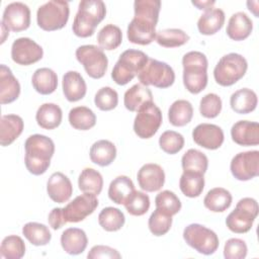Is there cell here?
Instances as JSON below:
<instances>
[{"label": "cell", "mask_w": 259, "mask_h": 259, "mask_svg": "<svg viewBox=\"0 0 259 259\" xmlns=\"http://www.w3.org/2000/svg\"><path fill=\"white\" fill-rule=\"evenodd\" d=\"M49 224L51 228L55 231L61 229L64 225L67 224L64 213H63V207H55L51 210L48 217Z\"/></svg>", "instance_id": "cell-52"}, {"label": "cell", "mask_w": 259, "mask_h": 259, "mask_svg": "<svg viewBox=\"0 0 259 259\" xmlns=\"http://www.w3.org/2000/svg\"><path fill=\"white\" fill-rule=\"evenodd\" d=\"M137 112L134 120L135 134L141 139L152 138L162 124L161 109L154 102H148Z\"/></svg>", "instance_id": "cell-12"}, {"label": "cell", "mask_w": 259, "mask_h": 259, "mask_svg": "<svg viewBox=\"0 0 259 259\" xmlns=\"http://www.w3.org/2000/svg\"><path fill=\"white\" fill-rule=\"evenodd\" d=\"M232 175L240 181H248L259 174V151H246L235 155L230 164Z\"/></svg>", "instance_id": "cell-13"}, {"label": "cell", "mask_w": 259, "mask_h": 259, "mask_svg": "<svg viewBox=\"0 0 259 259\" xmlns=\"http://www.w3.org/2000/svg\"><path fill=\"white\" fill-rule=\"evenodd\" d=\"M203 175L204 174L197 172L183 171L179 180V187L181 192L190 198L199 196L204 188Z\"/></svg>", "instance_id": "cell-35"}, {"label": "cell", "mask_w": 259, "mask_h": 259, "mask_svg": "<svg viewBox=\"0 0 259 259\" xmlns=\"http://www.w3.org/2000/svg\"><path fill=\"white\" fill-rule=\"evenodd\" d=\"M78 186L84 193L98 195L103 187L102 175L93 168H84L79 175Z\"/></svg>", "instance_id": "cell-37"}, {"label": "cell", "mask_w": 259, "mask_h": 259, "mask_svg": "<svg viewBox=\"0 0 259 259\" xmlns=\"http://www.w3.org/2000/svg\"><path fill=\"white\" fill-rule=\"evenodd\" d=\"M22 234L34 246H46L51 242L52 234L49 228L40 223L29 222L22 227Z\"/></svg>", "instance_id": "cell-38"}, {"label": "cell", "mask_w": 259, "mask_h": 259, "mask_svg": "<svg viewBox=\"0 0 259 259\" xmlns=\"http://www.w3.org/2000/svg\"><path fill=\"white\" fill-rule=\"evenodd\" d=\"M253 22L251 18L242 11L234 13L227 25L226 32L228 36L233 40H243L246 39L252 32Z\"/></svg>", "instance_id": "cell-25"}, {"label": "cell", "mask_w": 259, "mask_h": 259, "mask_svg": "<svg viewBox=\"0 0 259 259\" xmlns=\"http://www.w3.org/2000/svg\"><path fill=\"white\" fill-rule=\"evenodd\" d=\"M232 194L223 187H214L210 189L203 198L204 206L212 212H223L232 204Z\"/></svg>", "instance_id": "cell-32"}, {"label": "cell", "mask_w": 259, "mask_h": 259, "mask_svg": "<svg viewBox=\"0 0 259 259\" xmlns=\"http://www.w3.org/2000/svg\"><path fill=\"white\" fill-rule=\"evenodd\" d=\"M71 126L79 131H88L96 124V115L92 109L86 106H76L69 111Z\"/></svg>", "instance_id": "cell-36"}, {"label": "cell", "mask_w": 259, "mask_h": 259, "mask_svg": "<svg viewBox=\"0 0 259 259\" xmlns=\"http://www.w3.org/2000/svg\"><path fill=\"white\" fill-rule=\"evenodd\" d=\"M193 116L192 104L185 99L175 100L168 109L169 122L174 126H184Z\"/></svg>", "instance_id": "cell-33"}, {"label": "cell", "mask_w": 259, "mask_h": 259, "mask_svg": "<svg viewBox=\"0 0 259 259\" xmlns=\"http://www.w3.org/2000/svg\"><path fill=\"white\" fill-rule=\"evenodd\" d=\"M24 149V163L28 172L36 176L46 173L55 153L53 140L47 136L34 134L26 139Z\"/></svg>", "instance_id": "cell-2"}, {"label": "cell", "mask_w": 259, "mask_h": 259, "mask_svg": "<svg viewBox=\"0 0 259 259\" xmlns=\"http://www.w3.org/2000/svg\"><path fill=\"white\" fill-rule=\"evenodd\" d=\"M192 139L198 146L207 150L219 149L225 140L222 127L213 123H199L192 131Z\"/></svg>", "instance_id": "cell-17"}, {"label": "cell", "mask_w": 259, "mask_h": 259, "mask_svg": "<svg viewBox=\"0 0 259 259\" xmlns=\"http://www.w3.org/2000/svg\"><path fill=\"white\" fill-rule=\"evenodd\" d=\"M1 32H2V35H1V44H3L6 39V36L9 35V29L1 22Z\"/></svg>", "instance_id": "cell-55"}, {"label": "cell", "mask_w": 259, "mask_h": 259, "mask_svg": "<svg viewBox=\"0 0 259 259\" xmlns=\"http://www.w3.org/2000/svg\"><path fill=\"white\" fill-rule=\"evenodd\" d=\"M63 93L70 102L81 100L87 92V85L82 75L77 71H68L62 80Z\"/></svg>", "instance_id": "cell-21"}, {"label": "cell", "mask_w": 259, "mask_h": 259, "mask_svg": "<svg viewBox=\"0 0 259 259\" xmlns=\"http://www.w3.org/2000/svg\"><path fill=\"white\" fill-rule=\"evenodd\" d=\"M247 6H248V9L255 15V17L259 16L258 1H247Z\"/></svg>", "instance_id": "cell-54"}, {"label": "cell", "mask_w": 259, "mask_h": 259, "mask_svg": "<svg viewBox=\"0 0 259 259\" xmlns=\"http://www.w3.org/2000/svg\"><path fill=\"white\" fill-rule=\"evenodd\" d=\"M31 84L34 90L39 94H52L58 87L57 73L54 70L46 67L36 69L32 74Z\"/></svg>", "instance_id": "cell-30"}, {"label": "cell", "mask_w": 259, "mask_h": 259, "mask_svg": "<svg viewBox=\"0 0 259 259\" xmlns=\"http://www.w3.org/2000/svg\"><path fill=\"white\" fill-rule=\"evenodd\" d=\"M223 102L221 97L215 93L205 94L199 102V112L205 118L217 117L222 110Z\"/></svg>", "instance_id": "cell-49"}, {"label": "cell", "mask_w": 259, "mask_h": 259, "mask_svg": "<svg viewBox=\"0 0 259 259\" xmlns=\"http://www.w3.org/2000/svg\"><path fill=\"white\" fill-rule=\"evenodd\" d=\"M172 226V215L159 209H156L152 212L148 221V227L150 232L157 237L167 234Z\"/></svg>", "instance_id": "cell-45"}, {"label": "cell", "mask_w": 259, "mask_h": 259, "mask_svg": "<svg viewBox=\"0 0 259 259\" xmlns=\"http://www.w3.org/2000/svg\"><path fill=\"white\" fill-rule=\"evenodd\" d=\"M138 79L145 86L168 88L175 81V73L170 65L155 59L148 60L144 69L139 73Z\"/></svg>", "instance_id": "cell-11"}, {"label": "cell", "mask_w": 259, "mask_h": 259, "mask_svg": "<svg viewBox=\"0 0 259 259\" xmlns=\"http://www.w3.org/2000/svg\"><path fill=\"white\" fill-rule=\"evenodd\" d=\"M134 190L135 185L133 180L125 175H119L110 182L108 197L116 204H123Z\"/></svg>", "instance_id": "cell-34"}, {"label": "cell", "mask_w": 259, "mask_h": 259, "mask_svg": "<svg viewBox=\"0 0 259 259\" xmlns=\"http://www.w3.org/2000/svg\"><path fill=\"white\" fill-rule=\"evenodd\" d=\"M20 94V84L6 65L0 66V103L2 105L15 101Z\"/></svg>", "instance_id": "cell-22"}, {"label": "cell", "mask_w": 259, "mask_h": 259, "mask_svg": "<svg viewBox=\"0 0 259 259\" xmlns=\"http://www.w3.org/2000/svg\"><path fill=\"white\" fill-rule=\"evenodd\" d=\"M231 137L240 146H257L259 144V123L250 120H239L232 125Z\"/></svg>", "instance_id": "cell-19"}, {"label": "cell", "mask_w": 259, "mask_h": 259, "mask_svg": "<svg viewBox=\"0 0 259 259\" xmlns=\"http://www.w3.org/2000/svg\"><path fill=\"white\" fill-rule=\"evenodd\" d=\"M47 192L50 198L58 203L67 202L73 193L70 179L62 172L53 173L47 183Z\"/></svg>", "instance_id": "cell-20"}, {"label": "cell", "mask_w": 259, "mask_h": 259, "mask_svg": "<svg viewBox=\"0 0 259 259\" xmlns=\"http://www.w3.org/2000/svg\"><path fill=\"white\" fill-rule=\"evenodd\" d=\"M247 252L248 248L245 241L239 238H231L225 243L224 257L226 259H244Z\"/></svg>", "instance_id": "cell-50"}, {"label": "cell", "mask_w": 259, "mask_h": 259, "mask_svg": "<svg viewBox=\"0 0 259 259\" xmlns=\"http://www.w3.org/2000/svg\"><path fill=\"white\" fill-rule=\"evenodd\" d=\"M189 35L180 28H166L156 34V41L164 48H177L185 45Z\"/></svg>", "instance_id": "cell-42"}, {"label": "cell", "mask_w": 259, "mask_h": 259, "mask_svg": "<svg viewBox=\"0 0 259 259\" xmlns=\"http://www.w3.org/2000/svg\"><path fill=\"white\" fill-rule=\"evenodd\" d=\"M90 160L101 167L110 165L116 157L115 145L108 140H99L90 148Z\"/></svg>", "instance_id": "cell-31"}, {"label": "cell", "mask_w": 259, "mask_h": 259, "mask_svg": "<svg viewBox=\"0 0 259 259\" xmlns=\"http://www.w3.org/2000/svg\"><path fill=\"white\" fill-rule=\"evenodd\" d=\"M106 15L105 3L101 0H82L79 2L72 29L79 37H89Z\"/></svg>", "instance_id": "cell-3"}, {"label": "cell", "mask_w": 259, "mask_h": 259, "mask_svg": "<svg viewBox=\"0 0 259 259\" xmlns=\"http://www.w3.org/2000/svg\"><path fill=\"white\" fill-rule=\"evenodd\" d=\"M258 202L252 197L240 199L233 211L226 219L228 229L236 234H245L252 229L253 223L258 215Z\"/></svg>", "instance_id": "cell-8"}, {"label": "cell", "mask_w": 259, "mask_h": 259, "mask_svg": "<svg viewBox=\"0 0 259 259\" xmlns=\"http://www.w3.org/2000/svg\"><path fill=\"white\" fill-rule=\"evenodd\" d=\"M149 60L148 55L139 50H126L119 56L112 71L111 78L117 85H126L144 69Z\"/></svg>", "instance_id": "cell-5"}, {"label": "cell", "mask_w": 259, "mask_h": 259, "mask_svg": "<svg viewBox=\"0 0 259 259\" xmlns=\"http://www.w3.org/2000/svg\"><path fill=\"white\" fill-rule=\"evenodd\" d=\"M89 259H98V258H108V259H120L121 255L119 252L109 246L105 245H95L93 246L87 254Z\"/></svg>", "instance_id": "cell-51"}, {"label": "cell", "mask_w": 259, "mask_h": 259, "mask_svg": "<svg viewBox=\"0 0 259 259\" xmlns=\"http://www.w3.org/2000/svg\"><path fill=\"white\" fill-rule=\"evenodd\" d=\"M139 186L147 192L160 190L165 183V172L163 168L156 163H147L143 165L137 174Z\"/></svg>", "instance_id": "cell-18"}, {"label": "cell", "mask_w": 259, "mask_h": 259, "mask_svg": "<svg viewBox=\"0 0 259 259\" xmlns=\"http://www.w3.org/2000/svg\"><path fill=\"white\" fill-rule=\"evenodd\" d=\"M122 41L121 29L112 23L104 25L97 34V42L99 48L106 51L117 49Z\"/></svg>", "instance_id": "cell-39"}, {"label": "cell", "mask_w": 259, "mask_h": 259, "mask_svg": "<svg viewBox=\"0 0 259 259\" xmlns=\"http://www.w3.org/2000/svg\"><path fill=\"white\" fill-rule=\"evenodd\" d=\"M155 204L157 208L169 213L172 217L178 213L182 206L178 196L170 190H163L159 192L155 197Z\"/></svg>", "instance_id": "cell-46"}, {"label": "cell", "mask_w": 259, "mask_h": 259, "mask_svg": "<svg viewBox=\"0 0 259 259\" xmlns=\"http://www.w3.org/2000/svg\"><path fill=\"white\" fill-rule=\"evenodd\" d=\"M75 55L89 77L100 79L105 75L108 59L101 48L94 45H83L77 48Z\"/></svg>", "instance_id": "cell-10"}, {"label": "cell", "mask_w": 259, "mask_h": 259, "mask_svg": "<svg viewBox=\"0 0 259 259\" xmlns=\"http://www.w3.org/2000/svg\"><path fill=\"white\" fill-rule=\"evenodd\" d=\"M161 9L160 0H136L135 16L127 25L126 35L132 44L146 46L156 39V25Z\"/></svg>", "instance_id": "cell-1"}, {"label": "cell", "mask_w": 259, "mask_h": 259, "mask_svg": "<svg viewBox=\"0 0 259 259\" xmlns=\"http://www.w3.org/2000/svg\"><path fill=\"white\" fill-rule=\"evenodd\" d=\"M69 3L64 0H51L40 5L36 11L37 25L46 31L63 28L69 19Z\"/></svg>", "instance_id": "cell-7"}, {"label": "cell", "mask_w": 259, "mask_h": 259, "mask_svg": "<svg viewBox=\"0 0 259 259\" xmlns=\"http://www.w3.org/2000/svg\"><path fill=\"white\" fill-rule=\"evenodd\" d=\"M194 6L197 7V9L200 10H208L209 8H211V6L215 3V1H192L191 2Z\"/></svg>", "instance_id": "cell-53"}, {"label": "cell", "mask_w": 259, "mask_h": 259, "mask_svg": "<svg viewBox=\"0 0 259 259\" xmlns=\"http://www.w3.org/2000/svg\"><path fill=\"white\" fill-rule=\"evenodd\" d=\"M225 23V12L220 8L205 10L197 21L198 31L203 35H212L222 29Z\"/></svg>", "instance_id": "cell-26"}, {"label": "cell", "mask_w": 259, "mask_h": 259, "mask_svg": "<svg viewBox=\"0 0 259 259\" xmlns=\"http://www.w3.org/2000/svg\"><path fill=\"white\" fill-rule=\"evenodd\" d=\"M42 56V48L29 37H18L12 42L11 58L18 65H32L41 60Z\"/></svg>", "instance_id": "cell-14"}, {"label": "cell", "mask_w": 259, "mask_h": 259, "mask_svg": "<svg viewBox=\"0 0 259 259\" xmlns=\"http://www.w3.org/2000/svg\"><path fill=\"white\" fill-rule=\"evenodd\" d=\"M148 102H153L152 91L141 83L133 85L123 95V104L130 111H138Z\"/></svg>", "instance_id": "cell-27"}, {"label": "cell", "mask_w": 259, "mask_h": 259, "mask_svg": "<svg viewBox=\"0 0 259 259\" xmlns=\"http://www.w3.org/2000/svg\"><path fill=\"white\" fill-rule=\"evenodd\" d=\"M63 118V111L56 103L41 104L35 113L37 124L45 130H54L58 127Z\"/></svg>", "instance_id": "cell-29"}, {"label": "cell", "mask_w": 259, "mask_h": 259, "mask_svg": "<svg viewBox=\"0 0 259 259\" xmlns=\"http://www.w3.org/2000/svg\"><path fill=\"white\" fill-rule=\"evenodd\" d=\"M97 206L96 195L83 192L63 207V213L67 223H79L91 214Z\"/></svg>", "instance_id": "cell-15"}, {"label": "cell", "mask_w": 259, "mask_h": 259, "mask_svg": "<svg viewBox=\"0 0 259 259\" xmlns=\"http://www.w3.org/2000/svg\"><path fill=\"white\" fill-rule=\"evenodd\" d=\"M1 257L6 259H20L25 254L24 241L16 235H10L2 240L0 247Z\"/></svg>", "instance_id": "cell-43"}, {"label": "cell", "mask_w": 259, "mask_h": 259, "mask_svg": "<svg viewBox=\"0 0 259 259\" xmlns=\"http://www.w3.org/2000/svg\"><path fill=\"white\" fill-rule=\"evenodd\" d=\"M181 165L183 171L204 174L208 167V159L201 151L196 149H189L182 156Z\"/></svg>", "instance_id": "cell-41"}, {"label": "cell", "mask_w": 259, "mask_h": 259, "mask_svg": "<svg viewBox=\"0 0 259 259\" xmlns=\"http://www.w3.org/2000/svg\"><path fill=\"white\" fill-rule=\"evenodd\" d=\"M86 233L79 228H68L61 235V246L70 255H79L87 247Z\"/></svg>", "instance_id": "cell-23"}, {"label": "cell", "mask_w": 259, "mask_h": 259, "mask_svg": "<svg viewBox=\"0 0 259 259\" xmlns=\"http://www.w3.org/2000/svg\"><path fill=\"white\" fill-rule=\"evenodd\" d=\"M9 30L19 32L30 25V9L22 2L9 3L3 11L2 21Z\"/></svg>", "instance_id": "cell-16"}, {"label": "cell", "mask_w": 259, "mask_h": 259, "mask_svg": "<svg viewBox=\"0 0 259 259\" xmlns=\"http://www.w3.org/2000/svg\"><path fill=\"white\" fill-rule=\"evenodd\" d=\"M123 205L130 214L141 217L150 208V197L143 191L134 190L126 198Z\"/></svg>", "instance_id": "cell-44"}, {"label": "cell", "mask_w": 259, "mask_h": 259, "mask_svg": "<svg viewBox=\"0 0 259 259\" xmlns=\"http://www.w3.org/2000/svg\"><path fill=\"white\" fill-rule=\"evenodd\" d=\"M183 239L188 246L203 255L213 254L220 245L218 235L200 224H190L185 227Z\"/></svg>", "instance_id": "cell-9"}, {"label": "cell", "mask_w": 259, "mask_h": 259, "mask_svg": "<svg viewBox=\"0 0 259 259\" xmlns=\"http://www.w3.org/2000/svg\"><path fill=\"white\" fill-rule=\"evenodd\" d=\"M258 103L257 94L249 88L235 91L230 97L231 108L239 114H247L255 110Z\"/></svg>", "instance_id": "cell-28"}, {"label": "cell", "mask_w": 259, "mask_h": 259, "mask_svg": "<svg viewBox=\"0 0 259 259\" xmlns=\"http://www.w3.org/2000/svg\"><path fill=\"white\" fill-rule=\"evenodd\" d=\"M94 103L95 106L102 111L112 110L117 106L118 94L111 87H102L96 92L94 96Z\"/></svg>", "instance_id": "cell-48"}, {"label": "cell", "mask_w": 259, "mask_h": 259, "mask_svg": "<svg viewBox=\"0 0 259 259\" xmlns=\"http://www.w3.org/2000/svg\"><path fill=\"white\" fill-rule=\"evenodd\" d=\"M183 84L192 94L200 93L207 85V58L198 51L186 53L182 58Z\"/></svg>", "instance_id": "cell-4"}, {"label": "cell", "mask_w": 259, "mask_h": 259, "mask_svg": "<svg viewBox=\"0 0 259 259\" xmlns=\"http://www.w3.org/2000/svg\"><path fill=\"white\" fill-rule=\"evenodd\" d=\"M98 223L100 227L106 232H116L123 227L125 223V218L120 209L112 206H107L99 212Z\"/></svg>", "instance_id": "cell-40"}, {"label": "cell", "mask_w": 259, "mask_h": 259, "mask_svg": "<svg viewBox=\"0 0 259 259\" xmlns=\"http://www.w3.org/2000/svg\"><path fill=\"white\" fill-rule=\"evenodd\" d=\"M159 146L165 153L174 155L184 147V138L175 131H166L159 138Z\"/></svg>", "instance_id": "cell-47"}, {"label": "cell", "mask_w": 259, "mask_h": 259, "mask_svg": "<svg viewBox=\"0 0 259 259\" xmlns=\"http://www.w3.org/2000/svg\"><path fill=\"white\" fill-rule=\"evenodd\" d=\"M23 119L17 114L2 115L0 121V144L2 147L12 144L22 133Z\"/></svg>", "instance_id": "cell-24"}, {"label": "cell", "mask_w": 259, "mask_h": 259, "mask_svg": "<svg viewBox=\"0 0 259 259\" xmlns=\"http://www.w3.org/2000/svg\"><path fill=\"white\" fill-rule=\"evenodd\" d=\"M247 69V60L242 55L230 53L223 56L217 63L213 69V78L221 86H232L245 76Z\"/></svg>", "instance_id": "cell-6"}]
</instances>
